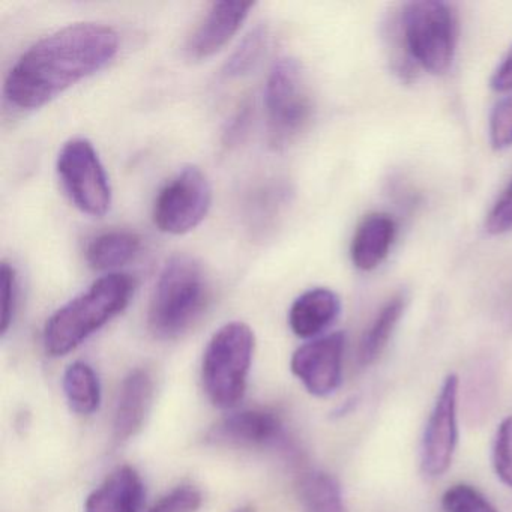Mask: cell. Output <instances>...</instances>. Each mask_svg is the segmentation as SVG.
Masks as SVG:
<instances>
[{"label":"cell","mask_w":512,"mask_h":512,"mask_svg":"<svg viewBox=\"0 0 512 512\" xmlns=\"http://www.w3.org/2000/svg\"><path fill=\"white\" fill-rule=\"evenodd\" d=\"M119 52V35L103 23L65 26L32 44L5 80L8 103L31 112L100 73Z\"/></svg>","instance_id":"6da1fadb"},{"label":"cell","mask_w":512,"mask_h":512,"mask_svg":"<svg viewBox=\"0 0 512 512\" xmlns=\"http://www.w3.org/2000/svg\"><path fill=\"white\" fill-rule=\"evenodd\" d=\"M134 290L136 283L128 274L113 272L98 278L47 320L43 334L46 352L50 356L73 352L128 307Z\"/></svg>","instance_id":"7a4b0ae2"},{"label":"cell","mask_w":512,"mask_h":512,"mask_svg":"<svg viewBox=\"0 0 512 512\" xmlns=\"http://www.w3.org/2000/svg\"><path fill=\"white\" fill-rule=\"evenodd\" d=\"M209 298L205 269L194 257L167 260L149 302L148 325L160 340L181 337L202 316Z\"/></svg>","instance_id":"3957f363"},{"label":"cell","mask_w":512,"mask_h":512,"mask_svg":"<svg viewBox=\"0 0 512 512\" xmlns=\"http://www.w3.org/2000/svg\"><path fill=\"white\" fill-rule=\"evenodd\" d=\"M254 346L256 338L247 323H226L212 335L203 355L202 380L214 406L232 409L241 403L247 391Z\"/></svg>","instance_id":"277c9868"},{"label":"cell","mask_w":512,"mask_h":512,"mask_svg":"<svg viewBox=\"0 0 512 512\" xmlns=\"http://www.w3.org/2000/svg\"><path fill=\"white\" fill-rule=\"evenodd\" d=\"M266 131L275 151L287 148L310 122V95L296 59L281 58L272 65L265 85Z\"/></svg>","instance_id":"5b68a950"},{"label":"cell","mask_w":512,"mask_h":512,"mask_svg":"<svg viewBox=\"0 0 512 512\" xmlns=\"http://www.w3.org/2000/svg\"><path fill=\"white\" fill-rule=\"evenodd\" d=\"M401 31L413 62L431 74L449 70L457 43V19L448 4L436 0L407 4Z\"/></svg>","instance_id":"8992f818"},{"label":"cell","mask_w":512,"mask_h":512,"mask_svg":"<svg viewBox=\"0 0 512 512\" xmlns=\"http://www.w3.org/2000/svg\"><path fill=\"white\" fill-rule=\"evenodd\" d=\"M56 172L65 194L80 212L101 218L110 211L112 185L89 140L80 137L68 140L59 151Z\"/></svg>","instance_id":"52a82bcc"},{"label":"cell","mask_w":512,"mask_h":512,"mask_svg":"<svg viewBox=\"0 0 512 512\" xmlns=\"http://www.w3.org/2000/svg\"><path fill=\"white\" fill-rule=\"evenodd\" d=\"M212 187L196 166L179 170L158 193L152 209L154 224L167 235H185L199 227L211 211Z\"/></svg>","instance_id":"ba28073f"},{"label":"cell","mask_w":512,"mask_h":512,"mask_svg":"<svg viewBox=\"0 0 512 512\" xmlns=\"http://www.w3.org/2000/svg\"><path fill=\"white\" fill-rule=\"evenodd\" d=\"M458 392L460 380L457 374H449L443 380L425 427L421 445V469L430 478L442 476L454 458L458 440Z\"/></svg>","instance_id":"9c48e42d"},{"label":"cell","mask_w":512,"mask_h":512,"mask_svg":"<svg viewBox=\"0 0 512 512\" xmlns=\"http://www.w3.org/2000/svg\"><path fill=\"white\" fill-rule=\"evenodd\" d=\"M346 335L343 332L314 338L293 353L290 368L310 394L328 397L341 385Z\"/></svg>","instance_id":"30bf717a"},{"label":"cell","mask_w":512,"mask_h":512,"mask_svg":"<svg viewBox=\"0 0 512 512\" xmlns=\"http://www.w3.org/2000/svg\"><path fill=\"white\" fill-rule=\"evenodd\" d=\"M253 2H214L187 41L188 58H212L230 43L253 10Z\"/></svg>","instance_id":"8fae6325"},{"label":"cell","mask_w":512,"mask_h":512,"mask_svg":"<svg viewBox=\"0 0 512 512\" xmlns=\"http://www.w3.org/2000/svg\"><path fill=\"white\" fill-rule=\"evenodd\" d=\"M284 424L271 410L248 409L221 419L211 433L212 442L241 448H268L284 440Z\"/></svg>","instance_id":"7c38bea8"},{"label":"cell","mask_w":512,"mask_h":512,"mask_svg":"<svg viewBox=\"0 0 512 512\" xmlns=\"http://www.w3.org/2000/svg\"><path fill=\"white\" fill-rule=\"evenodd\" d=\"M154 398V380L143 368L131 371L119 389L113 415V439L127 442L136 436L145 424Z\"/></svg>","instance_id":"4fadbf2b"},{"label":"cell","mask_w":512,"mask_h":512,"mask_svg":"<svg viewBox=\"0 0 512 512\" xmlns=\"http://www.w3.org/2000/svg\"><path fill=\"white\" fill-rule=\"evenodd\" d=\"M145 485L134 467L113 470L85 502V512H140Z\"/></svg>","instance_id":"5bb4252c"},{"label":"cell","mask_w":512,"mask_h":512,"mask_svg":"<svg viewBox=\"0 0 512 512\" xmlns=\"http://www.w3.org/2000/svg\"><path fill=\"white\" fill-rule=\"evenodd\" d=\"M340 310L337 293L323 287L307 290L290 307V329L296 337L316 338L335 322Z\"/></svg>","instance_id":"9a60e30c"},{"label":"cell","mask_w":512,"mask_h":512,"mask_svg":"<svg viewBox=\"0 0 512 512\" xmlns=\"http://www.w3.org/2000/svg\"><path fill=\"white\" fill-rule=\"evenodd\" d=\"M395 232L397 226L389 215H367L356 229L350 245L353 265L361 271L376 269L388 256Z\"/></svg>","instance_id":"2e32d148"},{"label":"cell","mask_w":512,"mask_h":512,"mask_svg":"<svg viewBox=\"0 0 512 512\" xmlns=\"http://www.w3.org/2000/svg\"><path fill=\"white\" fill-rule=\"evenodd\" d=\"M142 239L130 230H109L92 238L86 245V262L94 271L113 274L139 254Z\"/></svg>","instance_id":"e0dca14e"},{"label":"cell","mask_w":512,"mask_h":512,"mask_svg":"<svg viewBox=\"0 0 512 512\" xmlns=\"http://www.w3.org/2000/svg\"><path fill=\"white\" fill-rule=\"evenodd\" d=\"M404 311V298L401 295L389 299L382 310L374 317L371 325L368 326L365 334L362 335L358 349V361L362 367L374 364L382 355L385 347L388 346L389 338L392 337L395 326L400 320Z\"/></svg>","instance_id":"ac0fdd59"},{"label":"cell","mask_w":512,"mask_h":512,"mask_svg":"<svg viewBox=\"0 0 512 512\" xmlns=\"http://www.w3.org/2000/svg\"><path fill=\"white\" fill-rule=\"evenodd\" d=\"M299 499L305 512H347L340 484L334 476L322 470L302 475Z\"/></svg>","instance_id":"d6986e66"},{"label":"cell","mask_w":512,"mask_h":512,"mask_svg":"<svg viewBox=\"0 0 512 512\" xmlns=\"http://www.w3.org/2000/svg\"><path fill=\"white\" fill-rule=\"evenodd\" d=\"M64 392L71 409L79 415H92L100 407V379L86 362H74L65 370Z\"/></svg>","instance_id":"ffe728a7"},{"label":"cell","mask_w":512,"mask_h":512,"mask_svg":"<svg viewBox=\"0 0 512 512\" xmlns=\"http://www.w3.org/2000/svg\"><path fill=\"white\" fill-rule=\"evenodd\" d=\"M269 46V29L265 25H257L251 29L244 40L236 47L235 52L227 59L223 67L226 79H241L256 70L262 62Z\"/></svg>","instance_id":"44dd1931"},{"label":"cell","mask_w":512,"mask_h":512,"mask_svg":"<svg viewBox=\"0 0 512 512\" xmlns=\"http://www.w3.org/2000/svg\"><path fill=\"white\" fill-rule=\"evenodd\" d=\"M289 202V190L283 184H269L260 188L248 202L247 218L251 229L268 230Z\"/></svg>","instance_id":"7402d4cb"},{"label":"cell","mask_w":512,"mask_h":512,"mask_svg":"<svg viewBox=\"0 0 512 512\" xmlns=\"http://www.w3.org/2000/svg\"><path fill=\"white\" fill-rule=\"evenodd\" d=\"M443 512H499L493 503L478 490L467 484H455L442 496Z\"/></svg>","instance_id":"603a6c76"},{"label":"cell","mask_w":512,"mask_h":512,"mask_svg":"<svg viewBox=\"0 0 512 512\" xmlns=\"http://www.w3.org/2000/svg\"><path fill=\"white\" fill-rule=\"evenodd\" d=\"M0 283H2V322L0 334L5 335L13 325L20 298V281L17 269L11 263L2 262L0 266Z\"/></svg>","instance_id":"cb8c5ba5"},{"label":"cell","mask_w":512,"mask_h":512,"mask_svg":"<svg viewBox=\"0 0 512 512\" xmlns=\"http://www.w3.org/2000/svg\"><path fill=\"white\" fill-rule=\"evenodd\" d=\"M493 466L497 478L512 488V416L497 428L493 446Z\"/></svg>","instance_id":"d4e9b609"},{"label":"cell","mask_w":512,"mask_h":512,"mask_svg":"<svg viewBox=\"0 0 512 512\" xmlns=\"http://www.w3.org/2000/svg\"><path fill=\"white\" fill-rule=\"evenodd\" d=\"M202 491L194 485H179L164 494L146 512H197L202 506Z\"/></svg>","instance_id":"484cf974"},{"label":"cell","mask_w":512,"mask_h":512,"mask_svg":"<svg viewBox=\"0 0 512 512\" xmlns=\"http://www.w3.org/2000/svg\"><path fill=\"white\" fill-rule=\"evenodd\" d=\"M490 140L497 151L512 146V95L499 101L491 113Z\"/></svg>","instance_id":"4316f807"},{"label":"cell","mask_w":512,"mask_h":512,"mask_svg":"<svg viewBox=\"0 0 512 512\" xmlns=\"http://www.w3.org/2000/svg\"><path fill=\"white\" fill-rule=\"evenodd\" d=\"M251 121H253V106L245 101L224 125L223 134H221L223 145L226 148H235V146L241 145L245 137L248 136Z\"/></svg>","instance_id":"83f0119b"},{"label":"cell","mask_w":512,"mask_h":512,"mask_svg":"<svg viewBox=\"0 0 512 512\" xmlns=\"http://www.w3.org/2000/svg\"><path fill=\"white\" fill-rule=\"evenodd\" d=\"M487 232L491 235H502L512 230V181L509 182L502 196L497 200L496 205L491 209L487 218Z\"/></svg>","instance_id":"f1b7e54d"},{"label":"cell","mask_w":512,"mask_h":512,"mask_svg":"<svg viewBox=\"0 0 512 512\" xmlns=\"http://www.w3.org/2000/svg\"><path fill=\"white\" fill-rule=\"evenodd\" d=\"M491 88L497 92L512 91V52L494 73L493 79H491Z\"/></svg>","instance_id":"f546056e"},{"label":"cell","mask_w":512,"mask_h":512,"mask_svg":"<svg viewBox=\"0 0 512 512\" xmlns=\"http://www.w3.org/2000/svg\"><path fill=\"white\" fill-rule=\"evenodd\" d=\"M235 512H254V509L253 508H241V509H238V511H235Z\"/></svg>","instance_id":"4dcf8cb0"}]
</instances>
